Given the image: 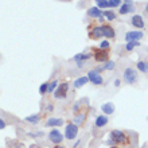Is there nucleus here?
I'll return each mask as SVG.
<instances>
[{
	"mask_svg": "<svg viewBox=\"0 0 148 148\" xmlns=\"http://www.w3.org/2000/svg\"><path fill=\"white\" fill-rule=\"evenodd\" d=\"M3 128H5V123L0 119V129H3Z\"/></svg>",
	"mask_w": 148,
	"mask_h": 148,
	"instance_id": "nucleus-32",
	"label": "nucleus"
},
{
	"mask_svg": "<svg viewBox=\"0 0 148 148\" xmlns=\"http://www.w3.org/2000/svg\"><path fill=\"white\" fill-rule=\"evenodd\" d=\"M85 120H86V116L84 114V113H79V114H77V116L73 119V123L79 127V125H82L84 123H85Z\"/></svg>",
	"mask_w": 148,
	"mask_h": 148,
	"instance_id": "nucleus-19",
	"label": "nucleus"
},
{
	"mask_svg": "<svg viewBox=\"0 0 148 148\" xmlns=\"http://www.w3.org/2000/svg\"><path fill=\"white\" fill-rule=\"evenodd\" d=\"M147 66H148V62H147Z\"/></svg>",
	"mask_w": 148,
	"mask_h": 148,
	"instance_id": "nucleus-39",
	"label": "nucleus"
},
{
	"mask_svg": "<svg viewBox=\"0 0 148 148\" xmlns=\"http://www.w3.org/2000/svg\"><path fill=\"white\" fill-rule=\"evenodd\" d=\"M98 22H100V23H104V16H101V18L98 19Z\"/></svg>",
	"mask_w": 148,
	"mask_h": 148,
	"instance_id": "nucleus-36",
	"label": "nucleus"
},
{
	"mask_svg": "<svg viewBox=\"0 0 148 148\" xmlns=\"http://www.w3.org/2000/svg\"><path fill=\"white\" fill-rule=\"evenodd\" d=\"M135 11V7H133V4H121L120 5V10H119V14L120 15H128L131 12Z\"/></svg>",
	"mask_w": 148,
	"mask_h": 148,
	"instance_id": "nucleus-15",
	"label": "nucleus"
},
{
	"mask_svg": "<svg viewBox=\"0 0 148 148\" xmlns=\"http://www.w3.org/2000/svg\"><path fill=\"white\" fill-rule=\"evenodd\" d=\"M58 85H59V82L55 79V81H53V82H50L49 84V89H47V93H54L55 92V89L58 88Z\"/></svg>",
	"mask_w": 148,
	"mask_h": 148,
	"instance_id": "nucleus-24",
	"label": "nucleus"
},
{
	"mask_svg": "<svg viewBox=\"0 0 148 148\" xmlns=\"http://www.w3.org/2000/svg\"><path fill=\"white\" fill-rule=\"evenodd\" d=\"M88 82H89V78H88V75H84V77L77 78V79L74 81L73 86L75 88V89H79V88H82L84 85H86Z\"/></svg>",
	"mask_w": 148,
	"mask_h": 148,
	"instance_id": "nucleus-17",
	"label": "nucleus"
},
{
	"mask_svg": "<svg viewBox=\"0 0 148 148\" xmlns=\"http://www.w3.org/2000/svg\"><path fill=\"white\" fill-rule=\"evenodd\" d=\"M110 139L114 141V144H127L128 143V137L124 132H121L119 129H114L110 132Z\"/></svg>",
	"mask_w": 148,
	"mask_h": 148,
	"instance_id": "nucleus-2",
	"label": "nucleus"
},
{
	"mask_svg": "<svg viewBox=\"0 0 148 148\" xmlns=\"http://www.w3.org/2000/svg\"><path fill=\"white\" fill-rule=\"evenodd\" d=\"M96 4H97V7L100 10H105V8H109L108 7V0H94Z\"/></svg>",
	"mask_w": 148,
	"mask_h": 148,
	"instance_id": "nucleus-25",
	"label": "nucleus"
},
{
	"mask_svg": "<svg viewBox=\"0 0 148 148\" xmlns=\"http://www.w3.org/2000/svg\"><path fill=\"white\" fill-rule=\"evenodd\" d=\"M101 110H102V114H106V116L113 114L114 113V105H113L112 102H106V104H104L101 106Z\"/></svg>",
	"mask_w": 148,
	"mask_h": 148,
	"instance_id": "nucleus-16",
	"label": "nucleus"
},
{
	"mask_svg": "<svg viewBox=\"0 0 148 148\" xmlns=\"http://www.w3.org/2000/svg\"><path fill=\"white\" fill-rule=\"evenodd\" d=\"M54 148H63V147H62V145H59V144H57Z\"/></svg>",
	"mask_w": 148,
	"mask_h": 148,
	"instance_id": "nucleus-37",
	"label": "nucleus"
},
{
	"mask_svg": "<svg viewBox=\"0 0 148 148\" xmlns=\"http://www.w3.org/2000/svg\"><path fill=\"white\" fill-rule=\"evenodd\" d=\"M62 124H63V120L59 119V117H50V119L46 121V127H51V128L61 127Z\"/></svg>",
	"mask_w": 148,
	"mask_h": 148,
	"instance_id": "nucleus-14",
	"label": "nucleus"
},
{
	"mask_svg": "<svg viewBox=\"0 0 148 148\" xmlns=\"http://www.w3.org/2000/svg\"><path fill=\"white\" fill-rule=\"evenodd\" d=\"M121 0H108V7L109 8H120Z\"/></svg>",
	"mask_w": 148,
	"mask_h": 148,
	"instance_id": "nucleus-26",
	"label": "nucleus"
},
{
	"mask_svg": "<svg viewBox=\"0 0 148 148\" xmlns=\"http://www.w3.org/2000/svg\"><path fill=\"white\" fill-rule=\"evenodd\" d=\"M136 67L139 69V70L141 71V73L147 74L148 73V66H147V62H144V61H139V62L136 63Z\"/></svg>",
	"mask_w": 148,
	"mask_h": 148,
	"instance_id": "nucleus-20",
	"label": "nucleus"
},
{
	"mask_svg": "<svg viewBox=\"0 0 148 148\" xmlns=\"http://www.w3.org/2000/svg\"><path fill=\"white\" fill-rule=\"evenodd\" d=\"M92 58V54H85V53H79V54L74 55V61L75 62H85L88 59Z\"/></svg>",
	"mask_w": 148,
	"mask_h": 148,
	"instance_id": "nucleus-18",
	"label": "nucleus"
},
{
	"mask_svg": "<svg viewBox=\"0 0 148 148\" xmlns=\"http://www.w3.org/2000/svg\"><path fill=\"white\" fill-rule=\"evenodd\" d=\"M108 121H109V119H108V116H106V114H100V116L96 117L94 125H96L97 128H104V127L108 124Z\"/></svg>",
	"mask_w": 148,
	"mask_h": 148,
	"instance_id": "nucleus-13",
	"label": "nucleus"
},
{
	"mask_svg": "<svg viewBox=\"0 0 148 148\" xmlns=\"http://www.w3.org/2000/svg\"><path fill=\"white\" fill-rule=\"evenodd\" d=\"M47 89H49V84H47V82H45V84H42V85L39 86V93H40V94H46L47 93Z\"/></svg>",
	"mask_w": 148,
	"mask_h": 148,
	"instance_id": "nucleus-29",
	"label": "nucleus"
},
{
	"mask_svg": "<svg viewBox=\"0 0 148 148\" xmlns=\"http://www.w3.org/2000/svg\"><path fill=\"white\" fill-rule=\"evenodd\" d=\"M92 55L96 62L105 63L109 61V50H102L100 47H93L92 49Z\"/></svg>",
	"mask_w": 148,
	"mask_h": 148,
	"instance_id": "nucleus-1",
	"label": "nucleus"
},
{
	"mask_svg": "<svg viewBox=\"0 0 148 148\" xmlns=\"http://www.w3.org/2000/svg\"><path fill=\"white\" fill-rule=\"evenodd\" d=\"M88 16L93 18V19H100L101 16H104V11L100 10L97 5L96 7H90V8H88Z\"/></svg>",
	"mask_w": 148,
	"mask_h": 148,
	"instance_id": "nucleus-11",
	"label": "nucleus"
},
{
	"mask_svg": "<svg viewBox=\"0 0 148 148\" xmlns=\"http://www.w3.org/2000/svg\"><path fill=\"white\" fill-rule=\"evenodd\" d=\"M110 148H119V147H116V145H113V147H110Z\"/></svg>",
	"mask_w": 148,
	"mask_h": 148,
	"instance_id": "nucleus-38",
	"label": "nucleus"
},
{
	"mask_svg": "<svg viewBox=\"0 0 148 148\" xmlns=\"http://www.w3.org/2000/svg\"><path fill=\"white\" fill-rule=\"evenodd\" d=\"M125 4H133V0H124Z\"/></svg>",
	"mask_w": 148,
	"mask_h": 148,
	"instance_id": "nucleus-34",
	"label": "nucleus"
},
{
	"mask_svg": "<svg viewBox=\"0 0 148 148\" xmlns=\"http://www.w3.org/2000/svg\"><path fill=\"white\" fill-rule=\"evenodd\" d=\"M102 66H104V70H113V69L116 67V65H114L113 61H108V62H105Z\"/></svg>",
	"mask_w": 148,
	"mask_h": 148,
	"instance_id": "nucleus-27",
	"label": "nucleus"
},
{
	"mask_svg": "<svg viewBox=\"0 0 148 148\" xmlns=\"http://www.w3.org/2000/svg\"><path fill=\"white\" fill-rule=\"evenodd\" d=\"M24 120L27 123H31V124H38L40 121V117H39V114H31V116H27Z\"/></svg>",
	"mask_w": 148,
	"mask_h": 148,
	"instance_id": "nucleus-21",
	"label": "nucleus"
},
{
	"mask_svg": "<svg viewBox=\"0 0 148 148\" xmlns=\"http://www.w3.org/2000/svg\"><path fill=\"white\" fill-rule=\"evenodd\" d=\"M144 34L141 31H128L125 34V42H139Z\"/></svg>",
	"mask_w": 148,
	"mask_h": 148,
	"instance_id": "nucleus-8",
	"label": "nucleus"
},
{
	"mask_svg": "<svg viewBox=\"0 0 148 148\" xmlns=\"http://www.w3.org/2000/svg\"><path fill=\"white\" fill-rule=\"evenodd\" d=\"M79 108H81V106H79V104H75V106H74V109H73V112L74 113H77L78 110H79Z\"/></svg>",
	"mask_w": 148,
	"mask_h": 148,
	"instance_id": "nucleus-31",
	"label": "nucleus"
},
{
	"mask_svg": "<svg viewBox=\"0 0 148 148\" xmlns=\"http://www.w3.org/2000/svg\"><path fill=\"white\" fill-rule=\"evenodd\" d=\"M53 109H54V105H53V104H49V105L46 106V110H49V112H51Z\"/></svg>",
	"mask_w": 148,
	"mask_h": 148,
	"instance_id": "nucleus-30",
	"label": "nucleus"
},
{
	"mask_svg": "<svg viewBox=\"0 0 148 148\" xmlns=\"http://www.w3.org/2000/svg\"><path fill=\"white\" fill-rule=\"evenodd\" d=\"M123 77H124V81L127 82L128 85H133V84L137 82V73L135 69H132V67H127L124 70Z\"/></svg>",
	"mask_w": 148,
	"mask_h": 148,
	"instance_id": "nucleus-3",
	"label": "nucleus"
},
{
	"mask_svg": "<svg viewBox=\"0 0 148 148\" xmlns=\"http://www.w3.org/2000/svg\"><path fill=\"white\" fill-rule=\"evenodd\" d=\"M120 79H114V86H116V88H119V86H120Z\"/></svg>",
	"mask_w": 148,
	"mask_h": 148,
	"instance_id": "nucleus-33",
	"label": "nucleus"
},
{
	"mask_svg": "<svg viewBox=\"0 0 148 148\" xmlns=\"http://www.w3.org/2000/svg\"><path fill=\"white\" fill-rule=\"evenodd\" d=\"M102 36L105 39H113L116 38V31H114V28L109 24H102Z\"/></svg>",
	"mask_w": 148,
	"mask_h": 148,
	"instance_id": "nucleus-9",
	"label": "nucleus"
},
{
	"mask_svg": "<svg viewBox=\"0 0 148 148\" xmlns=\"http://www.w3.org/2000/svg\"><path fill=\"white\" fill-rule=\"evenodd\" d=\"M100 49H102V50H109V47H110V43L108 42V39H104V40H101L100 42Z\"/></svg>",
	"mask_w": 148,
	"mask_h": 148,
	"instance_id": "nucleus-28",
	"label": "nucleus"
},
{
	"mask_svg": "<svg viewBox=\"0 0 148 148\" xmlns=\"http://www.w3.org/2000/svg\"><path fill=\"white\" fill-rule=\"evenodd\" d=\"M104 18H106V20H109V22H113L117 19V15L112 11H104Z\"/></svg>",
	"mask_w": 148,
	"mask_h": 148,
	"instance_id": "nucleus-22",
	"label": "nucleus"
},
{
	"mask_svg": "<svg viewBox=\"0 0 148 148\" xmlns=\"http://www.w3.org/2000/svg\"><path fill=\"white\" fill-rule=\"evenodd\" d=\"M144 11H145V14L148 15V1H147V4H145V10H144Z\"/></svg>",
	"mask_w": 148,
	"mask_h": 148,
	"instance_id": "nucleus-35",
	"label": "nucleus"
},
{
	"mask_svg": "<svg viewBox=\"0 0 148 148\" xmlns=\"http://www.w3.org/2000/svg\"><path fill=\"white\" fill-rule=\"evenodd\" d=\"M88 78H89V82H92L93 85H102L104 84V78L96 69L88 71Z\"/></svg>",
	"mask_w": 148,
	"mask_h": 148,
	"instance_id": "nucleus-5",
	"label": "nucleus"
},
{
	"mask_svg": "<svg viewBox=\"0 0 148 148\" xmlns=\"http://www.w3.org/2000/svg\"><path fill=\"white\" fill-rule=\"evenodd\" d=\"M137 46H140V42H127L125 43V50L131 53V51H132L135 47H137Z\"/></svg>",
	"mask_w": 148,
	"mask_h": 148,
	"instance_id": "nucleus-23",
	"label": "nucleus"
},
{
	"mask_svg": "<svg viewBox=\"0 0 148 148\" xmlns=\"http://www.w3.org/2000/svg\"><path fill=\"white\" fill-rule=\"evenodd\" d=\"M63 137H65V135H62L58 129H53V131H50V133H49V139H50V141L54 143L55 145L61 144V141L63 140Z\"/></svg>",
	"mask_w": 148,
	"mask_h": 148,
	"instance_id": "nucleus-7",
	"label": "nucleus"
},
{
	"mask_svg": "<svg viewBox=\"0 0 148 148\" xmlns=\"http://www.w3.org/2000/svg\"><path fill=\"white\" fill-rule=\"evenodd\" d=\"M78 135V125H75L74 123H69L65 128V139L67 140H74Z\"/></svg>",
	"mask_w": 148,
	"mask_h": 148,
	"instance_id": "nucleus-4",
	"label": "nucleus"
},
{
	"mask_svg": "<svg viewBox=\"0 0 148 148\" xmlns=\"http://www.w3.org/2000/svg\"><path fill=\"white\" fill-rule=\"evenodd\" d=\"M131 24H132L135 28H137V30L144 28V26H145L144 20H143V16L141 15H133L132 19H131Z\"/></svg>",
	"mask_w": 148,
	"mask_h": 148,
	"instance_id": "nucleus-12",
	"label": "nucleus"
},
{
	"mask_svg": "<svg viewBox=\"0 0 148 148\" xmlns=\"http://www.w3.org/2000/svg\"><path fill=\"white\" fill-rule=\"evenodd\" d=\"M67 90H69V84L63 82L61 85H58V88L54 92V97L55 98H66L67 96Z\"/></svg>",
	"mask_w": 148,
	"mask_h": 148,
	"instance_id": "nucleus-6",
	"label": "nucleus"
},
{
	"mask_svg": "<svg viewBox=\"0 0 148 148\" xmlns=\"http://www.w3.org/2000/svg\"><path fill=\"white\" fill-rule=\"evenodd\" d=\"M89 38L93 39V40H97V39L102 38V27L101 26H93V27L89 30Z\"/></svg>",
	"mask_w": 148,
	"mask_h": 148,
	"instance_id": "nucleus-10",
	"label": "nucleus"
}]
</instances>
